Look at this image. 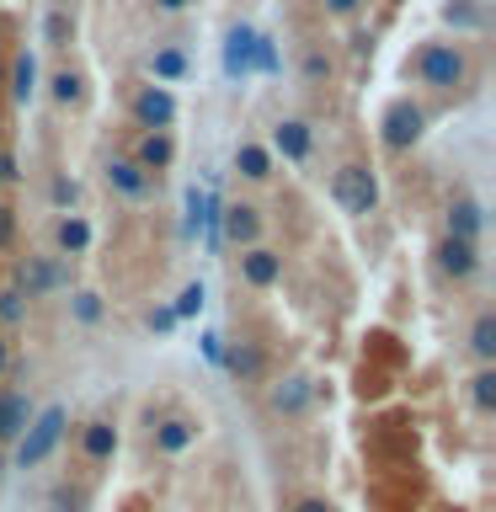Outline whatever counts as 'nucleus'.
I'll return each mask as SVG.
<instances>
[{
    "label": "nucleus",
    "mask_w": 496,
    "mask_h": 512,
    "mask_svg": "<svg viewBox=\"0 0 496 512\" xmlns=\"http://www.w3.org/2000/svg\"><path fill=\"white\" fill-rule=\"evenodd\" d=\"M64 427H70V411H64V406L32 411L27 432L16 438V470H38V464L54 459V448L64 443Z\"/></svg>",
    "instance_id": "nucleus-1"
},
{
    "label": "nucleus",
    "mask_w": 496,
    "mask_h": 512,
    "mask_svg": "<svg viewBox=\"0 0 496 512\" xmlns=\"http://www.w3.org/2000/svg\"><path fill=\"white\" fill-rule=\"evenodd\" d=\"M416 75H422V86H432V91H454V86H464L470 64H464L459 43H427L422 59H416Z\"/></svg>",
    "instance_id": "nucleus-2"
},
{
    "label": "nucleus",
    "mask_w": 496,
    "mask_h": 512,
    "mask_svg": "<svg viewBox=\"0 0 496 512\" xmlns=\"http://www.w3.org/2000/svg\"><path fill=\"white\" fill-rule=\"evenodd\" d=\"M331 198L342 203V214H374V203H379V182H374V171L368 166H342L331 176Z\"/></svg>",
    "instance_id": "nucleus-3"
},
{
    "label": "nucleus",
    "mask_w": 496,
    "mask_h": 512,
    "mask_svg": "<svg viewBox=\"0 0 496 512\" xmlns=\"http://www.w3.org/2000/svg\"><path fill=\"white\" fill-rule=\"evenodd\" d=\"M422 134H427V112L416 102H390V107H384V118H379L384 150H411Z\"/></svg>",
    "instance_id": "nucleus-4"
},
{
    "label": "nucleus",
    "mask_w": 496,
    "mask_h": 512,
    "mask_svg": "<svg viewBox=\"0 0 496 512\" xmlns=\"http://www.w3.org/2000/svg\"><path fill=\"white\" fill-rule=\"evenodd\" d=\"M59 283H64V267L54 262V256H27V262H16V283H11V288L32 304V299L54 294Z\"/></svg>",
    "instance_id": "nucleus-5"
},
{
    "label": "nucleus",
    "mask_w": 496,
    "mask_h": 512,
    "mask_svg": "<svg viewBox=\"0 0 496 512\" xmlns=\"http://www.w3.org/2000/svg\"><path fill=\"white\" fill-rule=\"evenodd\" d=\"M134 123L144 128V134H166V128L176 123V96L166 86H144L134 96Z\"/></svg>",
    "instance_id": "nucleus-6"
},
{
    "label": "nucleus",
    "mask_w": 496,
    "mask_h": 512,
    "mask_svg": "<svg viewBox=\"0 0 496 512\" xmlns=\"http://www.w3.org/2000/svg\"><path fill=\"white\" fill-rule=\"evenodd\" d=\"M432 256H438V272H443V278H454V283H464V278H475V272H480V251H475V240L443 235Z\"/></svg>",
    "instance_id": "nucleus-7"
},
{
    "label": "nucleus",
    "mask_w": 496,
    "mask_h": 512,
    "mask_svg": "<svg viewBox=\"0 0 496 512\" xmlns=\"http://www.w3.org/2000/svg\"><path fill=\"white\" fill-rule=\"evenodd\" d=\"M107 187L118 192V198H150V187H155V176L139 166V160H128V155H112L107 160Z\"/></svg>",
    "instance_id": "nucleus-8"
},
{
    "label": "nucleus",
    "mask_w": 496,
    "mask_h": 512,
    "mask_svg": "<svg viewBox=\"0 0 496 512\" xmlns=\"http://www.w3.org/2000/svg\"><path fill=\"white\" fill-rule=\"evenodd\" d=\"M256 235H262V214H256L251 203L219 208V240H235V246H256Z\"/></svg>",
    "instance_id": "nucleus-9"
},
{
    "label": "nucleus",
    "mask_w": 496,
    "mask_h": 512,
    "mask_svg": "<svg viewBox=\"0 0 496 512\" xmlns=\"http://www.w3.org/2000/svg\"><path fill=\"white\" fill-rule=\"evenodd\" d=\"M198 422L192 416H166V422H155V454H166V459H182L192 443H198Z\"/></svg>",
    "instance_id": "nucleus-10"
},
{
    "label": "nucleus",
    "mask_w": 496,
    "mask_h": 512,
    "mask_svg": "<svg viewBox=\"0 0 496 512\" xmlns=\"http://www.w3.org/2000/svg\"><path fill=\"white\" fill-rule=\"evenodd\" d=\"M310 400H315L310 374H288V379L272 384V411H278V416H304V411H310Z\"/></svg>",
    "instance_id": "nucleus-11"
},
{
    "label": "nucleus",
    "mask_w": 496,
    "mask_h": 512,
    "mask_svg": "<svg viewBox=\"0 0 496 512\" xmlns=\"http://www.w3.org/2000/svg\"><path fill=\"white\" fill-rule=\"evenodd\" d=\"M240 278H246L251 288H272L283 278V256L272 246H246V256H240Z\"/></svg>",
    "instance_id": "nucleus-12"
},
{
    "label": "nucleus",
    "mask_w": 496,
    "mask_h": 512,
    "mask_svg": "<svg viewBox=\"0 0 496 512\" xmlns=\"http://www.w3.org/2000/svg\"><path fill=\"white\" fill-rule=\"evenodd\" d=\"M80 454H86V464H107L112 454H118V427L102 422V416L86 422L80 427Z\"/></svg>",
    "instance_id": "nucleus-13"
},
{
    "label": "nucleus",
    "mask_w": 496,
    "mask_h": 512,
    "mask_svg": "<svg viewBox=\"0 0 496 512\" xmlns=\"http://www.w3.org/2000/svg\"><path fill=\"white\" fill-rule=\"evenodd\" d=\"M27 422H32V400L6 390V395H0V443H16L27 432Z\"/></svg>",
    "instance_id": "nucleus-14"
},
{
    "label": "nucleus",
    "mask_w": 496,
    "mask_h": 512,
    "mask_svg": "<svg viewBox=\"0 0 496 512\" xmlns=\"http://www.w3.org/2000/svg\"><path fill=\"white\" fill-rule=\"evenodd\" d=\"M272 150H278L283 160H310V123H299V118H288L272 128Z\"/></svg>",
    "instance_id": "nucleus-15"
},
{
    "label": "nucleus",
    "mask_w": 496,
    "mask_h": 512,
    "mask_svg": "<svg viewBox=\"0 0 496 512\" xmlns=\"http://www.w3.org/2000/svg\"><path fill=\"white\" fill-rule=\"evenodd\" d=\"M251 43H256L251 27H235L230 38H224V75H230V80H246L251 75Z\"/></svg>",
    "instance_id": "nucleus-16"
},
{
    "label": "nucleus",
    "mask_w": 496,
    "mask_h": 512,
    "mask_svg": "<svg viewBox=\"0 0 496 512\" xmlns=\"http://www.w3.org/2000/svg\"><path fill=\"white\" fill-rule=\"evenodd\" d=\"M6 91H11L16 107H27L32 91H38V59H32V54H16V64L6 70Z\"/></svg>",
    "instance_id": "nucleus-17"
},
{
    "label": "nucleus",
    "mask_w": 496,
    "mask_h": 512,
    "mask_svg": "<svg viewBox=\"0 0 496 512\" xmlns=\"http://www.w3.org/2000/svg\"><path fill=\"white\" fill-rule=\"evenodd\" d=\"M480 224H486V214H480L475 198H454V203H448V235L480 240Z\"/></svg>",
    "instance_id": "nucleus-18"
},
{
    "label": "nucleus",
    "mask_w": 496,
    "mask_h": 512,
    "mask_svg": "<svg viewBox=\"0 0 496 512\" xmlns=\"http://www.w3.org/2000/svg\"><path fill=\"white\" fill-rule=\"evenodd\" d=\"M219 368H230L240 384H251V379H262V352L251 342H235L230 352H219Z\"/></svg>",
    "instance_id": "nucleus-19"
},
{
    "label": "nucleus",
    "mask_w": 496,
    "mask_h": 512,
    "mask_svg": "<svg viewBox=\"0 0 496 512\" xmlns=\"http://www.w3.org/2000/svg\"><path fill=\"white\" fill-rule=\"evenodd\" d=\"M134 160H139V166L150 171V176H155V171H166L171 160H176V144H171V134H144V139H139V155H134Z\"/></svg>",
    "instance_id": "nucleus-20"
},
{
    "label": "nucleus",
    "mask_w": 496,
    "mask_h": 512,
    "mask_svg": "<svg viewBox=\"0 0 496 512\" xmlns=\"http://www.w3.org/2000/svg\"><path fill=\"white\" fill-rule=\"evenodd\" d=\"M54 240H59V251H64V256H80V251L91 246V224L80 219V214H64V219H59V230H54Z\"/></svg>",
    "instance_id": "nucleus-21"
},
{
    "label": "nucleus",
    "mask_w": 496,
    "mask_h": 512,
    "mask_svg": "<svg viewBox=\"0 0 496 512\" xmlns=\"http://www.w3.org/2000/svg\"><path fill=\"white\" fill-rule=\"evenodd\" d=\"M235 171L246 176V182H267V176H272V155L262 150V144H240V150H235Z\"/></svg>",
    "instance_id": "nucleus-22"
},
{
    "label": "nucleus",
    "mask_w": 496,
    "mask_h": 512,
    "mask_svg": "<svg viewBox=\"0 0 496 512\" xmlns=\"http://www.w3.org/2000/svg\"><path fill=\"white\" fill-rule=\"evenodd\" d=\"M470 352H475L480 363H496V315H491V310L475 315V326H470Z\"/></svg>",
    "instance_id": "nucleus-23"
},
{
    "label": "nucleus",
    "mask_w": 496,
    "mask_h": 512,
    "mask_svg": "<svg viewBox=\"0 0 496 512\" xmlns=\"http://www.w3.org/2000/svg\"><path fill=\"white\" fill-rule=\"evenodd\" d=\"M470 406H475L480 416H491V411H496V368H491V363L470 379Z\"/></svg>",
    "instance_id": "nucleus-24"
},
{
    "label": "nucleus",
    "mask_w": 496,
    "mask_h": 512,
    "mask_svg": "<svg viewBox=\"0 0 496 512\" xmlns=\"http://www.w3.org/2000/svg\"><path fill=\"white\" fill-rule=\"evenodd\" d=\"M48 86H54V102L59 107H80V102H86V80H80L75 70H59Z\"/></svg>",
    "instance_id": "nucleus-25"
},
{
    "label": "nucleus",
    "mask_w": 496,
    "mask_h": 512,
    "mask_svg": "<svg viewBox=\"0 0 496 512\" xmlns=\"http://www.w3.org/2000/svg\"><path fill=\"white\" fill-rule=\"evenodd\" d=\"M150 70H155V80H182L187 75V54L182 48H160V54L150 59Z\"/></svg>",
    "instance_id": "nucleus-26"
},
{
    "label": "nucleus",
    "mask_w": 496,
    "mask_h": 512,
    "mask_svg": "<svg viewBox=\"0 0 496 512\" xmlns=\"http://www.w3.org/2000/svg\"><path fill=\"white\" fill-rule=\"evenodd\" d=\"M27 320V299L16 288H0V326H22Z\"/></svg>",
    "instance_id": "nucleus-27"
},
{
    "label": "nucleus",
    "mask_w": 496,
    "mask_h": 512,
    "mask_svg": "<svg viewBox=\"0 0 496 512\" xmlns=\"http://www.w3.org/2000/svg\"><path fill=\"white\" fill-rule=\"evenodd\" d=\"M171 310H176V320H192V315H198V310H203V283H187L182 294H176Z\"/></svg>",
    "instance_id": "nucleus-28"
},
{
    "label": "nucleus",
    "mask_w": 496,
    "mask_h": 512,
    "mask_svg": "<svg viewBox=\"0 0 496 512\" xmlns=\"http://www.w3.org/2000/svg\"><path fill=\"white\" fill-rule=\"evenodd\" d=\"M70 32H75V22H70V16H64V11H54V16H48V22H43V38L54 43V48H64V43H70Z\"/></svg>",
    "instance_id": "nucleus-29"
},
{
    "label": "nucleus",
    "mask_w": 496,
    "mask_h": 512,
    "mask_svg": "<svg viewBox=\"0 0 496 512\" xmlns=\"http://www.w3.org/2000/svg\"><path fill=\"white\" fill-rule=\"evenodd\" d=\"M251 70H278V48H272V38H256L251 43Z\"/></svg>",
    "instance_id": "nucleus-30"
},
{
    "label": "nucleus",
    "mask_w": 496,
    "mask_h": 512,
    "mask_svg": "<svg viewBox=\"0 0 496 512\" xmlns=\"http://www.w3.org/2000/svg\"><path fill=\"white\" fill-rule=\"evenodd\" d=\"M304 80H310V86H320V80H331V59L320 54V48H310V54H304Z\"/></svg>",
    "instance_id": "nucleus-31"
},
{
    "label": "nucleus",
    "mask_w": 496,
    "mask_h": 512,
    "mask_svg": "<svg viewBox=\"0 0 496 512\" xmlns=\"http://www.w3.org/2000/svg\"><path fill=\"white\" fill-rule=\"evenodd\" d=\"M75 320H80V326H96V320H102V299H96V294H75Z\"/></svg>",
    "instance_id": "nucleus-32"
},
{
    "label": "nucleus",
    "mask_w": 496,
    "mask_h": 512,
    "mask_svg": "<svg viewBox=\"0 0 496 512\" xmlns=\"http://www.w3.org/2000/svg\"><path fill=\"white\" fill-rule=\"evenodd\" d=\"M11 240H16V208H11V203H0V251H6Z\"/></svg>",
    "instance_id": "nucleus-33"
},
{
    "label": "nucleus",
    "mask_w": 496,
    "mask_h": 512,
    "mask_svg": "<svg viewBox=\"0 0 496 512\" xmlns=\"http://www.w3.org/2000/svg\"><path fill=\"white\" fill-rule=\"evenodd\" d=\"M443 16H448V22H459V27H480V11H470V6H459V0H454V6H448Z\"/></svg>",
    "instance_id": "nucleus-34"
},
{
    "label": "nucleus",
    "mask_w": 496,
    "mask_h": 512,
    "mask_svg": "<svg viewBox=\"0 0 496 512\" xmlns=\"http://www.w3.org/2000/svg\"><path fill=\"white\" fill-rule=\"evenodd\" d=\"M75 198H80V187L70 182V176H59V182H54V203H59V208H70Z\"/></svg>",
    "instance_id": "nucleus-35"
},
{
    "label": "nucleus",
    "mask_w": 496,
    "mask_h": 512,
    "mask_svg": "<svg viewBox=\"0 0 496 512\" xmlns=\"http://www.w3.org/2000/svg\"><path fill=\"white\" fill-rule=\"evenodd\" d=\"M150 331H176V310H171V304L150 310Z\"/></svg>",
    "instance_id": "nucleus-36"
},
{
    "label": "nucleus",
    "mask_w": 496,
    "mask_h": 512,
    "mask_svg": "<svg viewBox=\"0 0 496 512\" xmlns=\"http://www.w3.org/2000/svg\"><path fill=\"white\" fill-rule=\"evenodd\" d=\"M288 512H336V507L326 502V496H299V502L288 507Z\"/></svg>",
    "instance_id": "nucleus-37"
},
{
    "label": "nucleus",
    "mask_w": 496,
    "mask_h": 512,
    "mask_svg": "<svg viewBox=\"0 0 496 512\" xmlns=\"http://www.w3.org/2000/svg\"><path fill=\"white\" fill-rule=\"evenodd\" d=\"M320 6H326L331 16H358V6H363V0H320Z\"/></svg>",
    "instance_id": "nucleus-38"
},
{
    "label": "nucleus",
    "mask_w": 496,
    "mask_h": 512,
    "mask_svg": "<svg viewBox=\"0 0 496 512\" xmlns=\"http://www.w3.org/2000/svg\"><path fill=\"white\" fill-rule=\"evenodd\" d=\"M6 182H16V160L0 150V187H6Z\"/></svg>",
    "instance_id": "nucleus-39"
},
{
    "label": "nucleus",
    "mask_w": 496,
    "mask_h": 512,
    "mask_svg": "<svg viewBox=\"0 0 496 512\" xmlns=\"http://www.w3.org/2000/svg\"><path fill=\"white\" fill-rule=\"evenodd\" d=\"M155 6L166 11V16H176V11H187V0H155Z\"/></svg>",
    "instance_id": "nucleus-40"
},
{
    "label": "nucleus",
    "mask_w": 496,
    "mask_h": 512,
    "mask_svg": "<svg viewBox=\"0 0 496 512\" xmlns=\"http://www.w3.org/2000/svg\"><path fill=\"white\" fill-rule=\"evenodd\" d=\"M6 368H11V342L0 336V374H6Z\"/></svg>",
    "instance_id": "nucleus-41"
},
{
    "label": "nucleus",
    "mask_w": 496,
    "mask_h": 512,
    "mask_svg": "<svg viewBox=\"0 0 496 512\" xmlns=\"http://www.w3.org/2000/svg\"><path fill=\"white\" fill-rule=\"evenodd\" d=\"M0 86H6V70H0Z\"/></svg>",
    "instance_id": "nucleus-42"
}]
</instances>
